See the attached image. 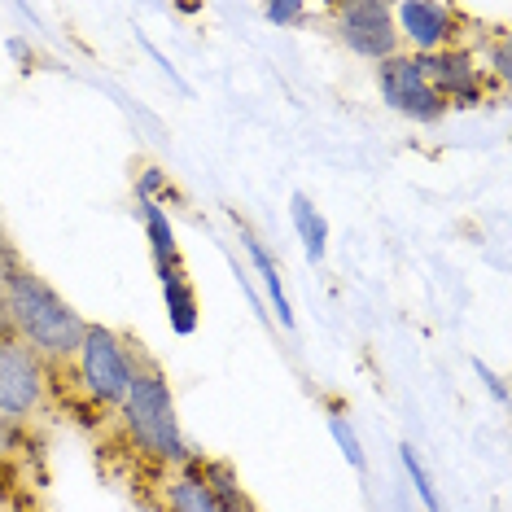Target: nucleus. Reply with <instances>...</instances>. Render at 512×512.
I'll list each match as a JSON object with an SVG mask.
<instances>
[{"label": "nucleus", "instance_id": "nucleus-1", "mask_svg": "<svg viewBox=\"0 0 512 512\" xmlns=\"http://www.w3.org/2000/svg\"><path fill=\"white\" fill-rule=\"evenodd\" d=\"M0 307H5V320L14 324V337L27 342L40 359H66L84 342V316L27 267H0Z\"/></svg>", "mask_w": 512, "mask_h": 512}, {"label": "nucleus", "instance_id": "nucleus-2", "mask_svg": "<svg viewBox=\"0 0 512 512\" xmlns=\"http://www.w3.org/2000/svg\"><path fill=\"white\" fill-rule=\"evenodd\" d=\"M119 412H123L127 429H132V438L141 442V451H149V456H158V460L184 456L176 403H171V390L154 364H136L132 359V386H127Z\"/></svg>", "mask_w": 512, "mask_h": 512}, {"label": "nucleus", "instance_id": "nucleus-3", "mask_svg": "<svg viewBox=\"0 0 512 512\" xmlns=\"http://www.w3.org/2000/svg\"><path fill=\"white\" fill-rule=\"evenodd\" d=\"M79 377H84V390L97 403L119 407L127 386H132V351L123 346L119 333L101 329V324H88L84 342H79Z\"/></svg>", "mask_w": 512, "mask_h": 512}, {"label": "nucleus", "instance_id": "nucleus-4", "mask_svg": "<svg viewBox=\"0 0 512 512\" xmlns=\"http://www.w3.org/2000/svg\"><path fill=\"white\" fill-rule=\"evenodd\" d=\"M377 84H381V97L390 101V110L407 114V119H421V123H434L442 119L447 101L438 97V88L429 84L425 75V57L421 53H394L390 62L377 66Z\"/></svg>", "mask_w": 512, "mask_h": 512}, {"label": "nucleus", "instance_id": "nucleus-5", "mask_svg": "<svg viewBox=\"0 0 512 512\" xmlns=\"http://www.w3.org/2000/svg\"><path fill=\"white\" fill-rule=\"evenodd\" d=\"M44 403L40 355L18 337H0V421H22Z\"/></svg>", "mask_w": 512, "mask_h": 512}, {"label": "nucleus", "instance_id": "nucleus-6", "mask_svg": "<svg viewBox=\"0 0 512 512\" xmlns=\"http://www.w3.org/2000/svg\"><path fill=\"white\" fill-rule=\"evenodd\" d=\"M337 31H342L346 49L368 57V62H390L399 53V27H394L390 5H372V0L342 5L337 9Z\"/></svg>", "mask_w": 512, "mask_h": 512}, {"label": "nucleus", "instance_id": "nucleus-7", "mask_svg": "<svg viewBox=\"0 0 512 512\" xmlns=\"http://www.w3.org/2000/svg\"><path fill=\"white\" fill-rule=\"evenodd\" d=\"M394 27H399V40L407 36L421 49V57L429 53H442L456 36V14H451L447 5H399L394 9Z\"/></svg>", "mask_w": 512, "mask_h": 512}, {"label": "nucleus", "instance_id": "nucleus-8", "mask_svg": "<svg viewBox=\"0 0 512 512\" xmlns=\"http://www.w3.org/2000/svg\"><path fill=\"white\" fill-rule=\"evenodd\" d=\"M425 75L429 84L438 88V97L447 101H460V106H469V101H477V66L469 62V57L460 53H429L425 57Z\"/></svg>", "mask_w": 512, "mask_h": 512}, {"label": "nucleus", "instance_id": "nucleus-9", "mask_svg": "<svg viewBox=\"0 0 512 512\" xmlns=\"http://www.w3.org/2000/svg\"><path fill=\"white\" fill-rule=\"evenodd\" d=\"M167 508L171 512H232L206 477H176L167 486Z\"/></svg>", "mask_w": 512, "mask_h": 512}, {"label": "nucleus", "instance_id": "nucleus-10", "mask_svg": "<svg viewBox=\"0 0 512 512\" xmlns=\"http://www.w3.org/2000/svg\"><path fill=\"white\" fill-rule=\"evenodd\" d=\"M307 14V5H267V18L272 22H298Z\"/></svg>", "mask_w": 512, "mask_h": 512}, {"label": "nucleus", "instance_id": "nucleus-11", "mask_svg": "<svg viewBox=\"0 0 512 512\" xmlns=\"http://www.w3.org/2000/svg\"><path fill=\"white\" fill-rule=\"evenodd\" d=\"M0 434H5V421H0Z\"/></svg>", "mask_w": 512, "mask_h": 512}, {"label": "nucleus", "instance_id": "nucleus-12", "mask_svg": "<svg viewBox=\"0 0 512 512\" xmlns=\"http://www.w3.org/2000/svg\"><path fill=\"white\" fill-rule=\"evenodd\" d=\"M237 512H246V508H237Z\"/></svg>", "mask_w": 512, "mask_h": 512}]
</instances>
